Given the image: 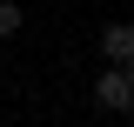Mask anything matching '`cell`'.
<instances>
[{
    "mask_svg": "<svg viewBox=\"0 0 134 127\" xmlns=\"http://www.w3.org/2000/svg\"><path fill=\"white\" fill-rule=\"evenodd\" d=\"M94 107L114 114V120H121V114H134V87H127L121 67H100V74H94Z\"/></svg>",
    "mask_w": 134,
    "mask_h": 127,
    "instance_id": "6da1fadb",
    "label": "cell"
},
{
    "mask_svg": "<svg viewBox=\"0 0 134 127\" xmlns=\"http://www.w3.org/2000/svg\"><path fill=\"white\" fill-rule=\"evenodd\" d=\"M94 47H100V60H107V67L134 60V20H107V27L94 33Z\"/></svg>",
    "mask_w": 134,
    "mask_h": 127,
    "instance_id": "7a4b0ae2",
    "label": "cell"
},
{
    "mask_svg": "<svg viewBox=\"0 0 134 127\" xmlns=\"http://www.w3.org/2000/svg\"><path fill=\"white\" fill-rule=\"evenodd\" d=\"M20 27H27V14H20L14 0H0V40H14V33H20Z\"/></svg>",
    "mask_w": 134,
    "mask_h": 127,
    "instance_id": "3957f363",
    "label": "cell"
},
{
    "mask_svg": "<svg viewBox=\"0 0 134 127\" xmlns=\"http://www.w3.org/2000/svg\"><path fill=\"white\" fill-rule=\"evenodd\" d=\"M121 74H127V87H134V60H121Z\"/></svg>",
    "mask_w": 134,
    "mask_h": 127,
    "instance_id": "277c9868",
    "label": "cell"
},
{
    "mask_svg": "<svg viewBox=\"0 0 134 127\" xmlns=\"http://www.w3.org/2000/svg\"><path fill=\"white\" fill-rule=\"evenodd\" d=\"M121 127H134V114H121Z\"/></svg>",
    "mask_w": 134,
    "mask_h": 127,
    "instance_id": "5b68a950",
    "label": "cell"
}]
</instances>
